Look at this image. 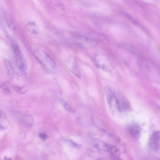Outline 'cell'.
Instances as JSON below:
<instances>
[{"label":"cell","instance_id":"cell-1","mask_svg":"<svg viewBox=\"0 0 160 160\" xmlns=\"http://www.w3.org/2000/svg\"><path fill=\"white\" fill-rule=\"evenodd\" d=\"M34 55L38 60L47 70L54 71L56 68L54 60L42 50L36 49L34 50Z\"/></svg>","mask_w":160,"mask_h":160},{"label":"cell","instance_id":"cell-2","mask_svg":"<svg viewBox=\"0 0 160 160\" xmlns=\"http://www.w3.org/2000/svg\"><path fill=\"white\" fill-rule=\"evenodd\" d=\"M70 40L74 45L85 49L95 47L98 44L95 40L79 34H74L71 36Z\"/></svg>","mask_w":160,"mask_h":160},{"label":"cell","instance_id":"cell-3","mask_svg":"<svg viewBox=\"0 0 160 160\" xmlns=\"http://www.w3.org/2000/svg\"><path fill=\"white\" fill-rule=\"evenodd\" d=\"M160 140V132L156 131L153 133L149 139V147L155 151L158 150L159 146Z\"/></svg>","mask_w":160,"mask_h":160},{"label":"cell","instance_id":"cell-4","mask_svg":"<svg viewBox=\"0 0 160 160\" xmlns=\"http://www.w3.org/2000/svg\"><path fill=\"white\" fill-rule=\"evenodd\" d=\"M67 66L71 72L75 74V76L80 78V72L77 67V63L74 57L70 56L68 58L67 61Z\"/></svg>","mask_w":160,"mask_h":160},{"label":"cell","instance_id":"cell-5","mask_svg":"<svg viewBox=\"0 0 160 160\" xmlns=\"http://www.w3.org/2000/svg\"><path fill=\"white\" fill-rule=\"evenodd\" d=\"M95 63L97 67L107 69L110 66L109 60L106 57L101 55H97L94 58Z\"/></svg>","mask_w":160,"mask_h":160},{"label":"cell","instance_id":"cell-6","mask_svg":"<svg viewBox=\"0 0 160 160\" xmlns=\"http://www.w3.org/2000/svg\"><path fill=\"white\" fill-rule=\"evenodd\" d=\"M128 132L134 137H138L140 135L141 129L140 126L137 124L130 125L128 127Z\"/></svg>","mask_w":160,"mask_h":160},{"label":"cell","instance_id":"cell-7","mask_svg":"<svg viewBox=\"0 0 160 160\" xmlns=\"http://www.w3.org/2000/svg\"><path fill=\"white\" fill-rule=\"evenodd\" d=\"M26 28L27 30L33 34H38L39 33V27L35 22L30 21L28 22L26 24Z\"/></svg>","mask_w":160,"mask_h":160},{"label":"cell","instance_id":"cell-8","mask_svg":"<svg viewBox=\"0 0 160 160\" xmlns=\"http://www.w3.org/2000/svg\"><path fill=\"white\" fill-rule=\"evenodd\" d=\"M4 62L8 75L11 78H13L14 75V70L11 63L9 60L6 58L4 59Z\"/></svg>","mask_w":160,"mask_h":160},{"label":"cell","instance_id":"cell-9","mask_svg":"<svg viewBox=\"0 0 160 160\" xmlns=\"http://www.w3.org/2000/svg\"><path fill=\"white\" fill-rule=\"evenodd\" d=\"M16 64L18 69L21 72H23L25 70L26 65L24 58L22 55L16 59Z\"/></svg>","mask_w":160,"mask_h":160},{"label":"cell","instance_id":"cell-10","mask_svg":"<svg viewBox=\"0 0 160 160\" xmlns=\"http://www.w3.org/2000/svg\"><path fill=\"white\" fill-rule=\"evenodd\" d=\"M11 45L12 49L16 58L20 57L22 55L20 48L16 41L13 39H11Z\"/></svg>","mask_w":160,"mask_h":160},{"label":"cell","instance_id":"cell-11","mask_svg":"<svg viewBox=\"0 0 160 160\" xmlns=\"http://www.w3.org/2000/svg\"><path fill=\"white\" fill-rule=\"evenodd\" d=\"M13 88L16 92L20 94H24L29 90V87L27 85L21 87L15 86L13 87Z\"/></svg>","mask_w":160,"mask_h":160},{"label":"cell","instance_id":"cell-12","mask_svg":"<svg viewBox=\"0 0 160 160\" xmlns=\"http://www.w3.org/2000/svg\"><path fill=\"white\" fill-rule=\"evenodd\" d=\"M122 48L129 51L132 53H136L137 50L133 46L127 44H123L120 45Z\"/></svg>","mask_w":160,"mask_h":160},{"label":"cell","instance_id":"cell-13","mask_svg":"<svg viewBox=\"0 0 160 160\" xmlns=\"http://www.w3.org/2000/svg\"><path fill=\"white\" fill-rule=\"evenodd\" d=\"M22 121L24 124L26 125H31L33 123V119L32 117L28 115L23 116L22 118Z\"/></svg>","mask_w":160,"mask_h":160},{"label":"cell","instance_id":"cell-14","mask_svg":"<svg viewBox=\"0 0 160 160\" xmlns=\"http://www.w3.org/2000/svg\"><path fill=\"white\" fill-rule=\"evenodd\" d=\"M108 149L110 153L114 157H119L120 156V153L119 149L116 147H109Z\"/></svg>","mask_w":160,"mask_h":160},{"label":"cell","instance_id":"cell-15","mask_svg":"<svg viewBox=\"0 0 160 160\" xmlns=\"http://www.w3.org/2000/svg\"><path fill=\"white\" fill-rule=\"evenodd\" d=\"M3 89L4 93L7 95H10L11 94V92L9 86V84L7 82L3 83L1 87Z\"/></svg>","mask_w":160,"mask_h":160},{"label":"cell","instance_id":"cell-16","mask_svg":"<svg viewBox=\"0 0 160 160\" xmlns=\"http://www.w3.org/2000/svg\"><path fill=\"white\" fill-rule=\"evenodd\" d=\"M63 106L65 109L67 111L70 112V113H74L75 112V111L74 109L70 106L69 104L67 103L66 102L64 101V100L62 101Z\"/></svg>","mask_w":160,"mask_h":160},{"label":"cell","instance_id":"cell-17","mask_svg":"<svg viewBox=\"0 0 160 160\" xmlns=\"http://www.w3.org/2000/svg\"><path fill=\"white\" fill-rule=\"evenodd\" d=\"M65 141L67 143L69 144L70 146L73 148H78L79 147V145L78 144H77L76 143L74 142L73 140L70 139H66L65 140Z\"/></svg>","mask_w":160,"mask_h":160},{"label":"cell","instance_id":"cell-18","mask_svg":"<svg viewBox=\"0 0 160 160\" xmlns=\"http://www.w3.org/2000/svg\"><path fill=\"white\" fill-rule=\"evenodd\" d=\"M7 24L8 27L12 31H15L16 30V28L15 24L12 21L10 20H8V21H7Z\"/></svg>","mask_w":160,"mask_h":160},{"label":"cell","instance_id":"cell-19","mask_svg":"<svg viewBox=\"0 0 160 160\" xmlns=\"http://www.w3.org/2000/svg\"><path fill=\"white\" fill-rule=\"evenodd\" d=\"M1 25V27L3 32L5 35L6 36V37L7 38H9V33H8L7 29L6 26H5V24H4L3 23H2Z\"/></svg>","mask_w":160,"mask_h":160},{"label":"cell","instance_id":"cell-20","mask_svg":"<svg viewBox=\"0 0 160 160\" xmlns=\"http://www.w3.org/2000/svg\"><path fill=\"white\" fill-rule=\"evenodd\" d=\"M39 138L43 141H45L48 138V135L44 133H39Z\"/></svg>","mask_w":160,"mask_h":160},{"label":"cell","instance_id":"cell-21","mask_svg":"<svg viewBox=\"0 0 160 160\" xmlns=\"http://www.w3.org/2000/svg\"><path fill=\"white\" fill-rule=\"evenodd\" d=\"M7 128V126L5 123L0 122V131H2L6 129Z\"/></svg>","mask_w":160,"mask_h":160},{"label":"cell","instance_id":"cell-22","mask_svg":"<svg viewBox=\"0 0 160 160\" xmlns=\"http://www.w3.org/2000/svg\"><path fill=\"white\" fill-rule=\"evenodd\" d=\"M0 118L3 119H6L7 118V116L6 113L0 110Z\"/></svg>","mask_w":160,"mask_h":160},{"label":"cell","instance_id":"cell-23","mask_svg":"<svg viewBox=\"0 0 160 160\" xmlns=\"http://www.w3.org/2000/svg\"><path fill=\"white\" fill-rule=\"evenodd\" d=\"M20 135H21V137L23 138H26V134L25 132H22L20 133Z\"/></svg>","mask_w":160,"mask_h":160},{"label":"cell","instance_id":"cell-24","mask_svg":"<svg viewBox=\"0 0 160 160\" xmlns=\"http://www.w3.org/2000/svg\"><path fill=\"white\" fill-rule=\"evenodd\" d=\"M3 160H12V159L11 158H8L6 156L4 157Z\"/></svg>","mask_w":160,"mask_h":160},{"label":"cell","instance_id":"cell-25","mask_svg":"<svg viewBox=\"0 0 160 160\" xmlns=\"http://www.w3.org/2000/svg\"><path fill=\"white\" fill-rule=\"evenodd\" d=\"M115 160H124L120 158L119 157H115Z\"/></svg>","mask_w":160,"mask_h":160},{"label":"cell","instance_id":"cell-26","mask_svg":"<svg viewBox=\"0 0 160 160\" xmlns=\"http://www.w3.org/2000/svg\"><path fill=\"white\" fill-rule=\"evenodd\" d=\"M3 82H1V81H0V87H1V86L2 85V84H3Z\"/></svg>","mask_w":160,"mask_h":160}]
</instances>
